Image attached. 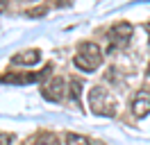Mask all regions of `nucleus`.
<instances>
[{
	"label": "nucleus",
	"instance_id": "obj_1",
	"mask_svg": "<svg viewBox=\"0 0 150 145\" xmlns=\"http://www.w3.org/2000/svg\"><path fill=\"white\" fill-rule=\"evenodd\" d=\"M73 63H75V68H80V70H84V72L96 70L103 63V50H100V45L93 43V41L80 43L77 54L73 57Z\"/></svg>",
	"mask_w": 150,
	"mask_h": 145
},
{
	"label": "nucleus",
	"instance_id": "obj_2",
	"mask_svg": "<svg viewBox=\"0 0 150 145\" xmlns=\"http://www.w3.org/2000/svg\"><path fill=\"white\" fill-rule=\"evenodd\" d=\"M89 107L98 116H114L116 113V102L112 93H107L105 86H93L89 91Z\"/></svg>",
	"mask_w": 150,
	"mask_h": 145
},
{
	"label": "nucleus",
	"instance_id": "obj_3",
	"mask_svg": "<svg viewBox=\"0 0 150 145\" xmlns=\"http://www.w3.org/2000/svg\"><path fill=\"white\" fill-rule=\"evenodd\" d=\"M41 93H43V98L50 100V102H59V100L64 98V93H68L66 91V84L62 77H52V80H48L43 86H41Z\"/></svg>",
	"mask_w": 150,
	"mask_h": 145
},
{
	"label": "nucleus",
	"instance_id": "obj_4",
	"mask_svg": "<svg viewBox=\"0 0 150 145\" xmlns=\"http://www.w3.org/2000/svg\"><path fill=\"white\" fill-rule=\"evenodd\" d=\"M132 32H134V27L130 25V23H116V25H112V30H109V41L116 45H123L130 41Z\"/></svg>",
	"mask_w": 150,
	"mask_h": 145
},
{
	"label": "nucleus",
	"instance_id": "obj_5",
	"mask_svg": "<svg viewBox=\"0 0 150 145\" xmlns=\"http://www.w3.org/2000/svg\"><path fill=\"white\" fill-rule=\"evenodd\" d=\"M132 113L137 118H143L150 113V93L148 91H139L134 100H132Z\"/></svg>",
	"mask_w": 150,
	"mask_h": 145
},
{
	"label": "nucleus",
	"instance_id": "obj_6",
	"mask_svg": "<svg viewBox=\"0 0 150 145\" xmlns=\"http://www.w3.org/2000/svg\"><path fill=\"white\" fill-rule=\"evenodd\" d=\"M37 80H41V75H37V72H7L2 77V82H7V84H21V86L34 84Z\"/></svg>",
	"mask_w": 150,
	"mask_h": 145
},
{
	"label": "nucleus",
	"instance_id": "obj_7",
	"mask_svg": "<svg viewBox=\"0 0 150 145\" xmlns=\"http://www.w3.org/2000/svg\"><path fill=\"white\" fill-rule=\"evenodd\" d=\"M39 59H41V52L34 50V48H30V50H23V52L16 54V57H14V63H21V66H34V63H39Z\"/></svg>",
	"mask_w": 150,
	"mask_h": 145
},
{
	"label": "nucleus",
	"instance_id": "obj_8",
	"mask_svg": "<svg viewBox=\"0 0 150 145\" xmlns=\"http://www.w3.org/2000/svg\"><path fill=\"white\" fill-rule=\"evenodd\" d=\"M32 145H59V138H57V134H52V132H41V134L34 136Z\"/></svg>",
	"mask_w": 150,
	"mask_h": 145
},
{
	"label": "nucleus",
	"instance_id": "obj_9",
	"mask_svg": "<svg viewBox=\"0 0 150 145\" xmlns=\"http://www.w3.org/2000/svg\"><path fill=\"white\" fill-rule=\"evenodd\" d=\"M66 145H91V141L82 134H66Z\"/></svg>",
	"mask_w": 150,
	"mask_h": 145
},
{
	"label": "nucleus",
	"instance_id": "obj_10",
	"mask_svg": "<svg viewBox=\"0 0 150 145\" xmlns=\"http://www.w3.org/2000/svg\"><path fill=\"white\" fill-rule=\"evenodd\" d=\"M80 91H82V82L73 77V80L68 82V95H71V98H73L75 102L80 100Z\"/></svg>",
	"mask_w": 150,
	"mask_h": 145
},
{
	"label": "nucleus",
	"instance_id": "obj_11",
	"mask_svg": "<svg viewBox=\"0 0 150 145\" xmlns=\"http://www.w3.org/2000/svg\"><path fill=\"white\" fill-rule=\"evenodd\" d=\"M46 11H48V7H32V9H28V16L39 18V16H46Z\"/></svg>",
	"mask_w": 150,
	"mask_h": 145
},
{
	"label": "nucleus",
	"instance_id": "obj_12",
	"mask_svg": "<svg viewBox=\"0 0 150 145\" xmlns=\"http://www.w3.org/2000/svg\"><path fill=\"white\" fill-rule=\"evenodd\" d=\"M11 138H14L11 134H5V132H0V145H9V143H11Z\"/></svg>",
	"mask_w": 150,
	"mask_h": 145
},
{
	"label": "nucleus",
	"instance_id": "obj_13",
	"mask_svg": "<svg viewBox=\"0 0 150 145\" xmlns=\"http://www.w3.org/2000/svg\"><path fill=\"white\" fill-rule=\"evenodd\" d=\"M146 32H148V34H150V23H146Z\"/></svg>",
	"mask_w": 150,
	"mask_h": 145
},
{
	"label": "nucleus",
	"instance_id": "obj_14",
	"mask_svg": "<svg viewBox=\"0 0 150 145\" xmlns=\"http://www.w3.org/2000/svg\"><path fill=\"white\" fill-rule=\"evenodd\" d=\"M146 72H148V75H150V63H148V68H146Z\"/></svg>",
	"mask_w": 150,
	"mask_h": 145
}]
</instances>
